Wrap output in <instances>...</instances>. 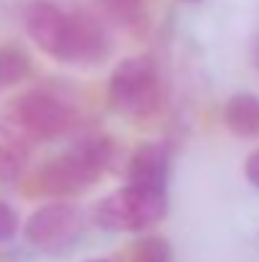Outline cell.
Here are the masks:
<instances>
[{"label": "cell", "mask_w": 259, "mask_h": 262, "mask_svg": "<svg viewBox=\"0 0 259 262\" xmlns=\"http://www.w3.org/2000/svg\"><path fill=\"white\" fill-rule=\"evenodd\" d=\"M171 173V153L160 143H143L127 161V181L150 188H166Z\"/></svg>", "instance_id": "ba28073f"}, {"label": "cell", "mask_w": 259, "mask_h": 262, "mask_svg": "<svg viewBox=\"0 0 259 262\" xmlns=\"http://www.w3.org/2000/svg\"><path fill=\"white\" fill-rule=\"evenodd\" d=\"M117 161V143L104 133H89L79 138L64 156L46 161L36 176V191L46 196H74L97 183Z\"/></svg>", "instance_id": "6da1fadb"}, {"label": "cell", "mask_w": 259, "mask_h": 262, "mask_svg": "<svg viewBox=\"0 0 259 262\" xmlns=\"http://www.w3.org/2000/svg\"><path fill=\"white\" fill-rule=\"evenodd\" d=\"M31 77V59L18 46H0V92L18 87Z\"/></svg>", "instance_id": "8fae6325"}, {"label": "cell", "mask_w": 259, "mask_h": 262, "mask_svg": "<svg viewBox=\"0 0 259 262\" xmlns=\"http://www.w3.org/2000/svg\"><path fill=\"white\" fill-rule=\"evenodd\" d=\"M18 227H20L18 211L8 201L0 199V242H10L18 234Z\"/></svg>", "instance_id": "5bb4252c"}, {"label": "cell", "mask_w": 259, "mask_h": 262, "mask_svg": "<svg viewBox=\"0 0 259 262\" xmlns=\"http://www.w3.org/2000/svg\"><path fill=\"white\" fill-rule=\"evenodd\" d=\"M244 176H247V181H249L252 186L259 188V150H254V153L247 158V163H244Z\"/></svg>", "instance_id": "9a60e30c"}, {"label": "cell", "mask_w": 259, "mask_h": 262, "mask_svg": "<svg viewBox=\"0 0 259 262\" xmlns=\"http://www.w3.org/2000/svg\"><path fill=\"white\" fill-rule=\"evenodd\" d=\"M86 262H109V260H86Z\"/></svg>", "instance_id": "e0dca14e"}, {"label": "cell", "mask_w": 259, "mask_h": 262, "mask_svg": "<svg viewBox=\"0 0 259 262\" xmlns=\"http://www.w3.org/2000/svg\"><path fill=\"white\" fill-rule=\"evenodd\" d=\"M224 125L237 138H257L259 135V97L242 92L234 94L224 104Z\"/></svg>", "instance_id": "9c48e42d"}, {"label": "cell", "mask_w": 259, "mask_h": 262, "mask_svg": "<svg viewBox=\"0 0 259 262\" xmlns=\"http://www.w3.org/2000/svg\"><path fill=\"white\" fill-rule=\"evenodd\" d=\"M112 49V41L104 31V26L89 15L74 13L72 15V49H69V64H97L104 61Z\"/></svg>", "instance_id": "52a82bcc"}, {"label": "cell", "mask_w": 259, "mask_h": 262, "mask_svg": "<svg viewBox=\"0 0 259 262\" xmlns=\"http://www.w3.org/2000/svg\"><path fill=\"white\" fill-rule=\"evenodd\" d=\"M82 227H84V214L77 204L51 201L28 216L23 237L31 247L41 252H61L79 239Z\"/></svg>", "instance_id": "5b68a950"}, {"label": "cell", "mask_w": 259, "mask_h": 262, "mask_svg": "<svg viewBox=\"0 0 259 262\" xmlns=\"http://www.w3.org/2000/svg\"><path fill=\"white\" fill-rule=\"evenodd\" d=\"M109 104L127 117H150L163 107V82L155 64L148 56L125 59L114 67L109 77Z\"/></svg>", "instance_id": "277c9868"}, {"label": "cell", "mask_w": 259, "mask_h": 262, "mask_svg": "<svg viewBox=\"0 0 259 262\" xmlns=\"http://www.w3.org/2000/svg\"><path fill=\"white\" fill-rule=\"evenodd\" d=\"M254 64H257V69H259V38H257V43H254Z\"/></svg>", "instance_id": "2e32d148"}, {"label": "cell", "mask_w": 259, "mask_h": 262, "mask_svg": "<svg viewBox=\"0 0 259 262\" xmlns=\"http://www.w3.org/2000/svg\"><path fill=\"white\" fill-rule=\"evenodd\" d=\"M28 166V143L23 138H10L0 143V183H18Z\"/></svg>", "instance_id": "30bf717a"}, {"label": "cell", "mask_w": 259, "mask_h": 262, "mask_svg": "<svg viewBox=\"0 0 259 262\" xmlns=\"http://www.w3.org/2000/svg\"><path fill=\"white\" fill-rule=\"evenodd\" d=\"M171 245L163 237H145L132 247L130 262H171Z\"/></svg>", "instance_id": "4fadbf2b"}, {"label": "cell", "mask_w": 259, "mask_h": 262, "mask_svg": "<svg viewBox=\"0 0 259 262\" xmlns=\"http://www.w3.org/2000/svg\"><path fill=\"white\" fill-rule=\"evenodd\" d=\"M185 3H198V0H185Z\"/></svg>", "instance_id": "ac0fdd59"}, {"label": "cell", "mask_w": 259, "mask_h": 262, "mask_svg": "<svg viewBox=\"0 0 259 262\" xmlns=\"http://www.w3.org/2000/svg\"><path fill=\"white\" fill-rule=\"evenodd\" d=\"M5 120L20 135H28L33 140H51L69 135L79 125V112L66 99L51 92L31 89L10 99V104L5 107Z\"/></svg>", "instance_id": "7a4b0ae2"}, {"label": "cell", "mask_w": 259, "mask_h": 262, "mask_svg": "<svg viewBox=\"0 0 259 262\" xmlns=\"http://www.w3.org/2000/svg\"><path fill=\"white\" fill-rule=\"evenodd\" d=\"M104 18L122 28H135L145 18V5L143 0H97Z\"/></svg>", "instance_id": "7c38bea8"}, {"label": "cell", "mask_w": 259, "mask_h": 262, "mask_svg": "<svg viewBox=\"0 0 259 262\" xmlns=\"http://www.w3.org/2000/svg\"><path fill=\"white\" fill-rule=\"evenodd\" d=\"M26 31L31 41L56 61L69 64L72 49V15L49 0H33L26 8Z\"/></svg>", "instance_id": "8992f818"}, {"label": "cell", "mask_w": 259, "mask_h": 262, "mask_svg": "<svg viewBox=\"0 0 259 262\" xmlns=\"http://www.w3.org/2000/svg\"><path fill=\"white\" fill-rule=\"evenodd\" d=\"M168 211L166 188L127 183L125 188L104 196L94 206V224L107 232H143L158 224Z\"/></svg>", "instance_id": "3957f363"}]
</instances>
